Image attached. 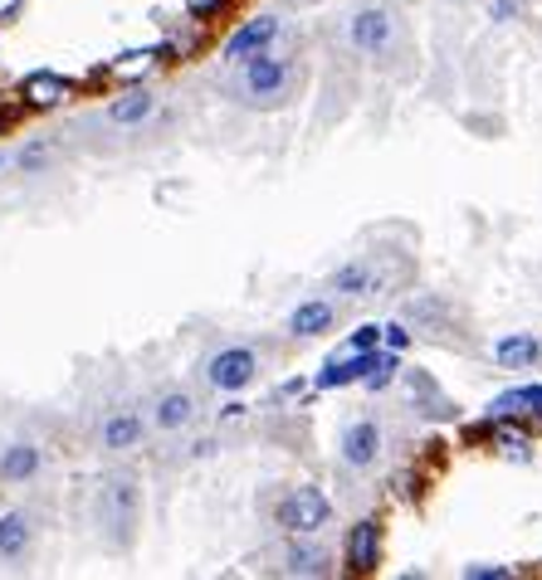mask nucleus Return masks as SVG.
I'll use <instances>...</instances> for the list:
<instances>
[{
    "mask_svg": "<svg viewBox=\"0 0 542 580\" xmlns=\"http://www.w3.org/2000/svg\"><path fill=\"white\" fill-rule=\"evenodd\" d=\"M196 419H201V400L186 386H162L148 405V429H156V435H181Z\"/></svg>",
    "mask_w": 542,
    "mask_h": 580,
    "instance_id": "9",
    "label": "nucleus"
},
{
    "mask_svg": "<svg viewBox=\"0 0 542 580\" xmlns=\"http://www.w3.org/2000/svg\"><path fill=\"white\" fill-rule=\"evenodd\" d=\"M372 346H381V322H362L338 352H372Z\"/></svg>",
    "mask_w": 542,
    "mask_h": 580,
    "instance_id": "26",
    "label": "nucleus"
},
{
    "mask_svg": "<svg viewBox=\"0 0 542 580\" xmlns=\"http://www.w3.org/2000/svg\"><path fill=\"white\" fill-rule=\"evenodd\" d=\"M308 395V381H304V376H298V381H284V386H279V400H304Z\"/></svg>",
    "mask_w": 542,
    "mask_h": 580,
    "instance_id": "31",
    "label": "nucleus"
},
{
    "mask_svg": "<svg viewBox=\"0 0 542 580\" xmlns=\"http://www.w3.org/2000/svg\"><path fill=\"white\" fill-rule=\"evenodd\" d=\"M460 576L464 580H514L518 571H514V566H498V561H474V566H464Z\"/></svg>",
    "mask_w": 542,
    "mask_h": 580,
    "instance_id": "28",
    "label": "nucleus"
},
{
    "mask_svg": "<svg viewBox=\"0 0 542 580\" xmlns=\"http://www.w3.org/2000/svg\"><path fill=\"white\" fill-rule=\"evenodd\" d=\"M5 122H10V113H5V108H0V132H5Z\"/></svg>",
    "mask_w": 542,
    "mask_h": 580,
    "instance_id": "34",
    "label": "nucleus"
},
{
    "mask_svg": "<svg viewBox=\"0 0 542 580\" xmlns=\"http://www.w3.org/2000/svg\"><path fill=\"white\" fill-rule=\"evenodd\" d=\"M411 342H415V332L405 322H381V346H387V352H405Z\"/></svg>",
    "mask_w": 542,
    "mask_h": 580,
    "instance_id": "29",
    "label": "nucleus"
},
{
    "mask_svg": "<svg viewBox=\"0 0 542 580\" xmlns=\"http://www.w3.org/2000/svg\"><path fill=\"white\" fill-rule=\"evenodd\" d=\"M30 0H0V25H15L20 15H25Z\"/></svg>",
    "mask_w": 542,
    "mask_h": 580,
    "instance_id": "30",
    "label": "nucleus"
},
{
    "mask_svg": "<svg viewBox=\"0 0 542 580\" xmlns=\"http://www.w3.org/2000/svg\"><path fill=\"white\" fill-rule=\"evenodd\" d=\"M142 526V478L118 463V469H103L98 483H93V532H98L103 552L122 556L132 552Z\"/></svg>",
    "mask_w": 542,
    "mask_h": 580,
    "instance_id": "1",
    "label": "nucleus"
},
{
    "mask_svg": "<svg viewBox=\"0 0 542 580\" xmlns=\"http://www.w3.org/2000/svg\"><path fill=\"white\" fill-rule=\"evenodd\" d=\"M0 79H5V69H0Z\"/></svg>",
    "mask_w": 542,
    "mask_h": 580,
    "instance_id": "36",
    "label": "nucleus"
},
{
    "mask_svg": "<svg viewBox=\"0 0 542 580\" xmlns=\"http://www.w3.org/2000/svg\"><path fill=\"white\" fill-rule=\"evenodd\" d=\"M381 453H387V429H381V419L372 415H357L342 425L338 435V463L347 473H372L381 463Z\"/></svg>",
    "mask_w": 542,
    "mask_h": 580,
    "instance_id": "6",
    "label": "nucleus"
},
{
    "mask_svg": "<svg viewBox=\"0 0 542 580\" xmlns=\"http://www.w3.org/2000/svg\"><path fill=\"white\" fill-rule=\"evenodd\" d=\"M39 473H45V449H39L35 439H10V445H0V483L25 488Z\"/></svg>",
    "mask_w": 542,
    "mask_h": 580,
    "instance_id": "16",
    "label": "nucleus"
},
{
    "mask_svg": "<svg viewBox=\"0 0 542 580\" xmlns=\"http://www.w3.org/2000/svg\"><path fill=\"white\" fill-rule=\"evenodd\" d=\"M372 352H377V346H372ZM372 352H332L328 366L313 376V390H347V386H362Z\"/></svg>",
    "mask_w": 542,
    "mask_h": 580,
    "instance_id": "17",
    "label": "nucleus"
},
{
    "mask_svg": "<svg viewBox=\"0 0 542 580\" xmlns=\"http://www.w3.org/2000/svg\"><path fill=\"white\" fill-rule=\"evenodd\" d=\"M381 552H387L381 522H377V517H362V522H352L347 536H342V571H347V576H372L381 566Z\"/></svg>",
    "mask_w": 542,
    "mask_h": 580,
    "instance_id": "12",
    "label": "nucleus"
},
{
    "mask_svg": "<svg viewBox=\"0 0 542 580\" xmlns=\"http://www.w3.org/2000/svg\"><path fill=\"white\" fill-rule=\"evenodd\" d=\"M298 88H304V64H298V55H284V49H264V55L235 64V73H231L235 103L259 108V113L288 108V103L298 98Z\"/></svg>",
    "mask_w": 542,
    "mask_h": 580,
    "instance_id": "2",
    "label": "nucleus"
},
{
    "mask_svg": "<svg viewBox=\"0 0 542 580\" xmlns=\"http://www.w3.org/2000/svg\"><path fill=\"white\" fill-rule=\"evenodd\" d=\"M55 162V142H45V137H35V142H25L20 146V156H15V166L25 176H35V171H45V166Z\"/></svg>",
    "mask_w": 542,
    "mask_h": 580,
    "instance_id": "25",
    "label": "nucleus"
},
{
    "mask_svg": "<svg viewBox=\"0 0 542 580\" xmlns=\"http://www.w3.org/2000/svg\"><path fill=\"white\" fill-rule=\"evenodd\" d=\"M518 10H523L518 0H494V5H488V15H494V20H514Z\"/></svg>",
    "mask_w": 542,
    "mask_h": 580,
    "instance_id": "32",
    "label": "nucleus"
},
{
    "mask_svg": "<svg viewBox=\"0 0 542 580\" xmlns=\"http://www.w3.org/2000/svg\"><path fill=\"white\" fill-rule=\"evenodd\" d=\"M405 273L411 269H405V259H396V255H357V259L332 269L328 288L347 303H372V298H387L391 288H401Z\"/></svg>",
    "mask_w": 542,
    "mask_h": 580,
    "instance_id": "3",
    "label": "nucleus"
},
{
    "mask_svg": "<svg viewBox=\"0 0 542 580\" xmlns=\"http://www.w3.org/2000/svg\"><path fill=\"white\" fill-rule=\"evenodd\" d=\"M538 362H542L538 332H508L494 342V366H504V371H533Z\"/></svg>",
    "mask_w": 542,
    "mask_h": 580,
    "instance_id": "19",
    "label": "nucleus"
},
{
    "mask_svg": "<svg viewBox=\"0 0 542 580\" xmlns=\"http://www.w3.org/2000/svg\"><path fill=\"white\" fill-rule=\"evenodd\" d=\"M245 415H249V405H225V410H221L225 425H235V419H245Z\"/></svg>",
    "mask_w": 542,
    "mask_h": 580,
    "instance_id": "33",
    "label": "nucleus"
},
{
    "mask_svg": "<svg viewBox=\"0 0 542 580\" xmlns=\"http://www.w3.org/2000/svg\"><path fill=\"white\" fill-rule=\"evenodd\" d=\"M156 108H162V98H156L152 88H142V83H128V93H118V98L103 108V122L118 132H138L148 128V122L156 118Z\"/></svg>",
    "mask_w": 542,
    "mask_h": 580,
    "instance_id": "14",
    "label": "nucleus"
},
{
    "mask_svg": "<svg viewBox=\"0 0 542 580\" xmlns=\"http://www.w3.org/2000/svg\"><path fill=\"white\" fill-rule=\"evenodd\" d=\"M332 327H338V303H328V298L298 303V308L284 318L288 336H322V332H332Z\"/></svg>",
    "mask_w": 542,
    "mask_h": 580,
    "instance_id": "20",
    "label": "nucleus"
},
{
    "mask_svg": "<svg viewBox=\"0 0 542 580\" xmlns=\"http://www.w3.org/2000/svg\"><path fill=\"white\" fill-rule=\"evenodd\" d=\"M284 39H288L284 15H255V20H245V25H239L235 35L221 45V59L235 69V64H245V59L264 55V49H279Z\"/></svg>",
    "mask_w": 542,
    "mask_h": 580,
    "instance_id": "8",
    "label": "nucleus"
},
{
    "mask_svg": "<svg viewBox=\"0 0 542 580\" xmlns=\"http://www.w3.org/2000/svg\"><path fill=\"white\" fill-rule=\"evenodd\" d=\"M396 376H401V352H387V346H377L367 362V376H362V386L372 390V395H381V390L396 386Z\"/></svg>",
    "mask_w": 542,
    "mask_h": 580,
    "instance_id": "24",
    "label": "nucleus"
},
{
    "mask_svg": "<svg viewBox=\"0 0 542 580\" xmlns=\"http://www.w3.org/2000/svg\"><path fill=\"white\" fill-rule=\"evenodd\" d=\"M35 542H39V517L35 512H30V508L0 512V561H5V566L30 561Z\"/></svg>",
    "mask_w": 542,
    "mask_h": 580,
    "instance_id": "15",
    "label": "nucleus"
},
{
    "mask_svg": "<svg viewBox=\"0 0 542 580\" xmlns=\"http://www.w3.org/2000/svg\"><path fill=\"white\" fill-rule=\"evenodd\" d=\"M488 415L494 419H542V381L504 390L498 400H488Z\"/></svg>",
    "mask_w": 542,
    "mask_h": 580,
    "instance_id": "22",
    "label": "nucleus"
},
{
    "mask_svg": "<svg viewBox=\"0 0 542 580\" xmlns=\"http://www.w3.org/2000/svg\"><path fill=\"white\" fill-rule=\"evenodd\" d=\"M181 10L196 20V25H211L215 15H225V10H231V0H181Z\"/></svg>",
    "mask_w": 542,
    "mask_h": 580,
    "instance_id": "27",
    "label": "nucleus"
},
{
    "mask_svg": "<svg viewBox=\"0 0 542 580\" xmlns=\"http://www.w3.org/2000/svg\"><path fill=\"white\" fill-rule=\"evenodd\" d=\"M166 59H162V49H128V55H118L113 64H98L89 73V79H122V83H142V79H152L156 69H162Z\"/></svg>",
    "mask_w": 542,
    "mask_h": 580,
    "instance_id": "18",
    "label": "nucleus"
},
{
    "mask_svg": "<svg viewBox=\"0 0 542 580\" xmlns=\"http://www.w3.org/2000/svg\"><path fill=\"white\" fill-rule=\"evenodd\" d=\"M0 166H5V152H0Z\"/></svg>",
    "mask_w": 542,
    "mask_h": 580,
    "instance_id": "35",
    "label": "nucleus"
},
{
    "mask_svg": "<svg viewBox=\"0 0 542 580\" xmlns=\"http://www.w3.org/2000/svg\"><path fill=\"white\" fill-rule=\"evenodd\" d=\"M15 93H20V108H30V113H59L64 103H74L79 83L64 79V73H55V69H30L25 79L15 83Z\"/></svg>",
    "mask_w": 542,
    "mask_h": 580,
    "instance_id": "11",
    "label": "nucleus"
},
{
    "mask_svg": "<svg viewBox=\"0 0 542 580\" xmlns=\"http://www.w3.org/2000/svg\"><path fill=\"white\" fill-rule=\"evenodd\" d=\"M347 45L362 59H387L401 45V20L391 5H362L347 15Z\"/></svg>",
    "mask_w": 542,
    "mask_h": 580,
    "instance_id": "5",
    "label": "nucleus"
},
{
    "mask_svg": "<svg viewBox=\"0 0 542 580\" xmlns=\"http://www.w3.org/2000/svg\"><path fill=\"white\" fill-rule=\"evenodd\" d=\"M484 435H488V445H494V453H504V459H514V463L533 459V439H528V429L518 425V419H494V415H488Z\"/></svg>",
    "mask_w": 542,
    "mask_h": 580,
    "instance_id": "21",
    "label": "nucleus"
},
{
    "mask_svg": "<svg viewBox=\"0 0 542 580\" xmlns=\"http://www.w3.org/2000/svg\"><path fill=\"white\" fill-rule=\"evenodd\" d=\"M279 561H284V576H298V580L338 576V556H332V546L318 542V532H288V546Z\"/></svg>",
    "mask_w": 542,
    "mask_h": 580,
    "instance_id": "10",
    "label": "nucleus"
},
{
    "mask_svg": "<svg viewBox=\"0 0 542 580\" xmlns=\"http://www.w3.org/2000/svg\"><path fill=\"white\" fill-rule=\"evenodd\" d=\"M274 522L284 526V532H322V526L332 522V502L318 483H298V488H288L284 498L274 502Z\"/></svg>",
    "mask_w": 542,
    "mask_h": 580,
    "instance_id": "7",
    "label": "nucleus"
},
{
    "mask_svg": "<svg viewBox=\"0 0 542 580\" xmlns=\"http://www.w3.org/2000/svg\"><path fill=\"white\" fill-rule=\"evenodd\" d=\"M259 371H264V356H259L255 346H245V342L221 346V352H211L205 366H201L205 386H211L215 395H239V390H249L259 381Z\"/></svg>",
    "mask_w": 542,
    "mask_h": 580,
    "instance_id": "4",
    "label": "nucleus"
},
{
    "mask_svg": "<svg viewBox=\"0 0 542 580\" xmlns=\"http://www.w3.org/2000/svg\"><path fill=\"white\" fill-rule=\"evenodd\" d=\"M142 439H148V415H142L138 405H113L108 415L98 419V449L103 453H132L142 449Z\"/></svg>",
    "mask_w": 542,
    "mask_h": 580,
    "instance_id": "13",
    "label": "nucleus"
},
{
    "mask_svg": "<svg viewBox=\"0 0 542 580\" xmlns=\"http://www.w3.org/2000/svg\"><path fill=\"white\" fill-rule=\"evenodd\" d=\"M396 381L405 386V395H411L415 410H425V415H455V405L445 400V390L435 386L425 371H405V366H401V376H396Z\"/></svg>",
    "mask_w": 542,
    "mask_h": 580,
    "instance_id": "23",
    "label": "nucleus"
}]
</instances>
